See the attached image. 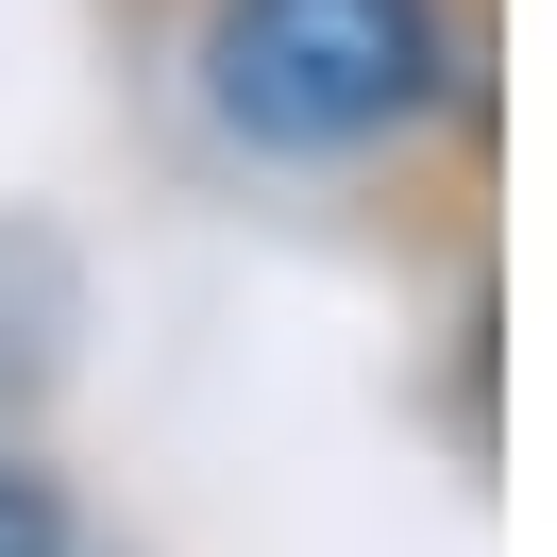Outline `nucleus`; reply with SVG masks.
I'll list each match as a JSON object with an SVG mask.
<instances>
[{
  "instance_id": "2",
  "label": "nucleus",
  "mask_w": 557,
  "mask_h": 557,
  "mask_svg": "<svg viewBox=\"0 0 557 557\" xmlns=\"http://www.w3.org/2000/svg\"><path fill=\"white\" fill-rule=\"evenodd\" d=\"M0 557H69V507H51V473H17V456H0Z\"/></svg>"
},
{
  "instance_id": "1",
  "label": "nucleus",
  "mask_w": 557,
  "mask_h": 557,
  "mask_svg": "<svg viewBox=\"0 0 557 557\" xmlns=\"http://www.w3.org/2000/svg\"><path fill=\"white\" fill-rule=\"evenodd\" d=\"M456 0H203V119L271 170H355L456 102Z\"/></svg>"
}]
</instances>
